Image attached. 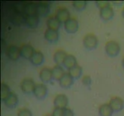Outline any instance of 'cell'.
<instances>
[{"mask_svg":"<svg viewBox=\"0 0 124 116\" xmlns=\"http://www.w3.org/2000/svg\"><path fill=\"white\" fill-rule=\"evenodd\" d=\"M105 50H106V53L108 56L114 57L119 55V53L120 52V45L118 42L114 40H110L108 41L106 44Z\"/></svg>","mask_w":124,"mask_h":116,"instance_id":"6da1fadb","label":"cell"},{"mask_svg":"<svg viewBox=\"0 0 124 116\" xmlns=\"http://www.w3.org/2000/svg\"><path fill=\"white\" fill-rule=\"evenodd\" d=\"M99 44L98 38L93 33H88L85 35L83 38V45L85 48L89 50H95Z\"/></svg>","mask_w":124,"mask_h":116,"instance_id":"7a4b0ae2","label":"cell"},{"mask_svg":"<svg viewBox=\"0 0 124 116\" xmlns=\"http://www.w3.org/2000/svg\"><path fill=\"white\" fill-rule=\"evenodd\" d=\"M35 87H36V84L30 78L23 79L20 83V88L22 91L26 94H30L31 93H33Z\"/></svg>","mask_w":124,"mask_h":116,"instance_id":"3957f363","label":"cell"},{"mask_svg":"<svg viewBox=\"0 0 124 116\" xmlns=\"http://www.w3.org/2000/svg\"><path fill=\"white\" fill-rule=\"evenodd\" d=\"M33 94L39 100H43L47 94V87L44 84H37L34 88Z\"/></svg>","mask_w":124,"mask_h":116,"instance_id":"277c9868","label":"cell"},{"mask_svg":"<svg viewBox=\"0 0 124 116\" xmlns=\"http://www.w3.org/2000/svg\"><path fill=\"white\" fill-rule=\"evenodd\" d=\"M25 24L30 29L37 28L40 22V16L37 14L26 15H25Z\"/></svg>","mask_w":124,"mask_h":116,"instance_id":"5b68a950","label":"cell"},{"mask_svg":"<svg viewBox=\"0 0 124 116\" xmlns=\"http://www.w3.org/2000/svg\"><path fill=\"white\" fill-rule=\"evenodd\" d=\"M6 55L11 60H17L21 56L20 48L15 45H10L6 50Z\"/></svg>","mask_w":124,"mask_h":116,"instance_id":"8992f818","label":"cell"},{"mask_svg":"<svg viewBox=\"0 0 124 116\" xmlns=\"http://www.w3.org/2000/svg\"><path fill=\"white\" fill-rule=\"evenodd\" d=\"M109 105L112 108L113 111L119 112L121 111L124 108V102L119 97H113L109 101Z\"/></svg>","mask_w":124,"mask_h":116,"instance_id":"52a82bcc","label":"cell"},{"mask_svg":"<svg viewBox=\"0 0 124 116\" xmlns=\"http://www.w3.org/2000/svg\"><path fill=\"white\" fill-rule=\"evenodd\" d=\"M64 29L68 33H75L78 29V22L75 18H71L64 22Z\"/></svg>","mask_w":124,"mask_h":116,"instance_id":"ba28073f","label":"cell"},{"mask_svg":"<svg viewBox=\"0 0 124 116\" xmlns=\"http://www.w3.org/2000/svg\"><path fill=\"white\" fill-rule=\"evenodd\" d=\"M55 16L57 18V19L61 22H67L68 19H70V12L68 9L65 7H59L57 8L56 11Z\"/></svg>","mask_w":124,"mask_h":116,"instance_id":"9c48e42d","label":"cell"},{"mask_svg":"<svg viewBox=\"0 0 124 116\" xmlns=\"http://www.w3.org/2000/svg\"><path fill=\"white\" fill-rule=\"evenodd\" d=\"M54 108H67L68 104V97L64 94H57L54 100Z\"/></svg>","mask_w":124,"mask_h":116,"instance_id":"30bf717a","label":"cell"},{"mask_svg":"<svg viewBox=\"0 0 124 116\" xmlns=\"http://www.w3.org/2000/svg\"><path fill=\"white\" fill-rule=\"evenodd\" d=\"M40 78L44 83H49L53 79L52 69L49 67H44L40 71Z\"/></svg>","mask_w":124,"mask_h":116,"instance_id":"8fae6325","label":"cell"},{"mask_svg":"<svg viewBox=\"0 0 124 116\" xmlns=\"http://www.w3.org/2000/svg\"><path fill=\"white\" fill-rule=\"evenodd\" d=\"M18 102H19L18 97L16 94H15L14 92H11L5 98V100L3 101L5 105L9 108H14L17 105Z\"/></svg>","mask_w":124,"mask_h":116,"instance_id":"7c38bea8","label":"cell"},{"mask_svg":"<svg viewBox=\"0 0 124 116\" xmlns=\"http://www.w3.org/2000/svg\"><path fill=\"white\" fill-rule=\"evenodd\" d=\"M50 12V5L47 2H40L37 5V13L39 16H46Z\"/></svg>","mask_w":124,"mask_h":116,"instance_id":"4fadbf2b","label":"cell"},{"mask_svg":"<svg viewBox=\"0 0 124 116\" xmlns=\"http://www.w3.org/2000/svg\"><path fill=\"white\" fill-rule=\"evenodd\" d=\"M99 14H100V17L102 18L104 21H108L113 17L114 11H113V9H112L110 6H108L101 9Z\"/></svg>","mask_w":124,"mask_h":116,"instance_id":"5bb4252c","label":"cell"},{"mask_svg":"<svg viewBox=\"0 0 124 116\" xmlns=\"http://www.w3.org/2000/svg\"><path fill=\"white\" fill-rule=\"evenodd\" d=\"M74 79L73 77L71 76L69 73H64V75L62 76L61 80H59L60 86L63 88H69L72 86L74 84Z\"/></svg>","mask_w":124,"mask_h":116,"instance_id":"9a60e30c","label":"cell"},{"mask_svg":"<svg viewBox=\"0 0 124 116\" xmlns=\"http://www.w3.org/2000/svg\"><path fill=\"white\" fill-rule=\"evenodd\" d=\"M35 50L33 47L30 44H24L20 47V54L25 59H30L32 57Z\"/></svg>","mask_w":124,"mask_h":116,"instance_id":"2e32d148","label":"cell"},{"mask_svg":"<svg viewBox=\"0 0 124 116\" xmlns=\"http://www.w3.org/2000/svg\"><path fill=\"white\" fill-rule=\"evenodd\" d=\"M44 38L46 41L50 43H56L59 38V33L58 31L46 29L44 33Z\"/></svg>","mask_w":124,"mask_h":116,"instance_id":"e0dca14e","label":"cell"},{"mask_svg":"<svg viewBox=\"0 0 124 116\" xmlns=\"http://www.w3.org/2000/svg\"><path fill=\"white\" fill-rule=\"evenodd\" d=\"M30 62L31 64L34 66H40L43 63H44V54H43L42 52L39 51H35L33 55L32 56V57L30 58Z\"/></svg>","mask_w":124,"mask_h":116,"instance_id":"ac0fdd59","label":"cell"},{"mask_svg":"<svg viewBox=\"0 0 124 116\" xmlns=\"http://www.w3.org/2000/svg\"><path fill=\"white\" fill-rule=\"evenodd\" d=\"M67 53L63 50H57L54 54V60L57 65H63L64 61L67 57Z\"/></svg>","mask_w":124,"mask_h":116,"instance_id":"d6986e66","label":"cell"},{"mask_svg":"<svg viewBox=\"0 0 124 116\" xmlns=\"http://www.w3.org/2000/svg\"><path fill=\"white\" fill-rule=\"evenodd\" d=\"M61 22L58 20L56 16H51L48 18V19L46 20V26H47V28L50 29L58 31V29L61 27Z\"/></svg>","mask_w":124,"mask_h":116,"instance_id":"ffe728a7","label":"cell"},{"mask_svg":"<svg viewBox=\"0 0 124 116\" xmlns=\"http://www.w3.org/2000/svg\"><path fill=\"white\" fill-rule=\"evenodd\" d=\"M113 110L109 104H103L99 108V114L100 116H112Z\"/></svg>","mask_w":124,"mask_h":116,"instance_id":"44dd1931","label":"cell"},{"mask_svg":"<svg viewBox=\"0 0 124 116\" xmlns=\"http://www.w3.org/2000/svg\"><path fill=\"white\" fill-rule=\"evenodd\" d=\"M63 65L68 70L72 68L73 67H75V65H77V60L75 57L72 55V54H68L64 61Z\"/></svg>","mask_w":124,"mask_h":116,"instance_id":"7402d4cb","label":"cell"},{"mask_svg":"<svg viewBox=\"0 0 124 116\" xmlns=\"http://www.w3.org/2000/svg\"><path fill=\"white\" fill-rule=\"evenodd\" d=\"M68 73L71 74V76L74 79H79L81 74H82V67L79 65H75V67H73L70 70H68Z\"/></svg>","mask_w":124,"mask_h":116,"instance_id":"603a6c76","label":"cell"},{"mask_svg":"<svg viewBox=\"0 0 124 116\" xmlns=\"http://www.w3.org/2000/svg\"><path fill=\"white\" fill-rule=\"evenodd\" d=\"M52 73H53V77L54 80H60L62 76L64 75V71L63 67L61 65H55L52 68Z\"/></svg>","mask_w":124,"mask_h":116,"instance_id":"cb8c5ba5","label":"cell"},{"mask_svg":"<svg viewBox=\"0 0 124 116\" xmlns=\"http://www.w3.org/2000/svg\"><path fill=\"white\" fill-rule=\"evenodd\" d=\"M37 3H34V2L26 4L24 7L25 15L37 14Z\"/></svg>","mask_w":124,"mask_h":116,"instance_id":"d4e9b609","label":"cell"},{"mask_svg":"<svg viewBox=\"0 0 124 116\" xmlns=\"http://www.w3.org/2000/svg\"><path fill=\"white\" fill-rule=\"evenodd\" d=\"M11 93L10 88L8 85L5 83H2L1 84V99L3 102L6 97Z\"/></svg>","mask_w":124,"mask_h":116,"instance_id":"484cf974","label":"cell"},{"mask_svg":"<svg viewBox=\"0 0 124 116\" xmlns=\"http://www.w3.org/2000/svg\"><path fill=\"white\" fill-rule=\"evenodd\" d=\"M72 6L77 10H83L85 9V7L87 6V2L84 1V0H79V1H73Z\"/></svg>","mask_w":124,"mask_h":116,"instance_id":"4316f807","label":"cell"},{"mask_svg":"<svg viewBox=\"0 0 124 116\" xmlns=\"http://www.w3.org/2000/svg\"><path fill=\"white\" fill-rule=\"evenodd\" d=\"M17 116H33V114L30 109L24 108H21L18 111Z\"/></svg>","mask_w":124,"mask_h":116,"instance_id":"83f0119b","label":"cell"},{"mask_svg":"<svg viewBox=\"0 0 124 116\" xmlns=\"http://www.w3.org/2000/svg\"><path fill=\"white\" fill-rule=\"evenodd\" d=\"M81 82L85 85V87H90L92 84V78L89 75H85L82 79H81Z\"/></svg>","mask_w":124,"mask_h":116,"instance_id":"f1b7e54d","label":"cell"},{"mask_svg":"<svg viewBox=\"0 0 124 116\" xmlns=\"http://www.w3.org/2000/svg\"><path fill=\"white\" fill-rule=\"evenodd\" d=\"M62 116H75L74 111L69 108H63V113H62Z\"/></svg>","mask_w":124,"mask_h":116,"instance_id":"f546056e","label":"cell"},{"mask_svg":"<svg viewBox=\"0 0 124 116\" xmlns=\"http://www.w3.org/2000/svg\"><path fill=\"white\" fill-rule=\"evenodd\" d=\"M97 6H98L99 9H102V8H105L106 6H110V3L107 2V1H96L95 2Z\"/></svg>","mask_w":124,"mask_h":116,"instance_id":"4dcf8cb0","label":"cell"},{"mask_svg":"<svg viewBox=\"0 0 124 116\" xmlns=\"http://www.w3.org/2000/svg\"><path fill=\"white\" fill-rule=\"evenodd\" d=\"M62 113H63V108H54L52 112V115L53 116H62Z\"/></svg>","mask_w":124,"mask_h":116,"instance_id":"1f68e13d","label":"cell"},{"mask_svg":"<svg viewBox=\"0 0 124 116\" xmlns=\"http://www.w3.org/2000/svg\"><path fill=\"white\" fill-rule=\"evenodd\" d=\"M122 15H123V19H124V8H123V10H122Z\"/></svg>","mask_w":124,"mask_h":116,"instance_id":"d6a6232c","label":"cell"},{"mask_svg":"<svg viewBox=\"0 0 124 116\" xmlns=\"http://www.w3.org/2000/svg\"><path fill=\"white\" fill-rule=\"evenodd\" d=\"M122 64H123V67H124V57H123V62H122Z\"/></svg>","mask_w":124,"mask_h":116,"instance_id":"836d02e7","label":"cell"},{"mask_svg":"<svg viewBox=\"0 0 124 116\" xmlns=\"http://www.w3.org/2000/svg\"><path fill=\"white\" fill-rule=\"evenodd\" d=\"M45 116H53V115H49V114H48V115H46Z\"/></svg>","mask_w":124,"mask_h":116,"instance_id":"e575fe53","label":"cell"}]
</instances>
